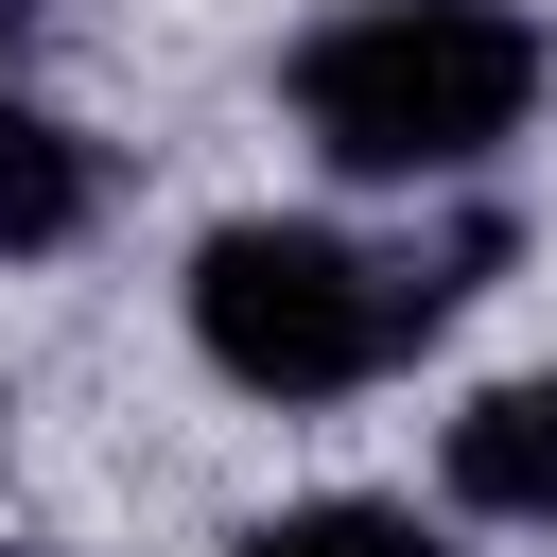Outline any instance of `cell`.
Wrapping results in <instances>:
<instances>
[{
	"mask_svg": "<svg viewBox=\"0 0 557 557\" xmlns=\"http://www.w3.org/2000/svg\"><path fill=\"white\" fill-rule=\"evenodd\" d=\"M487 261H505V209H453V226H400V244L261 209V226H209L191 244V348L244 400H366L383 366H418L470 313Z\"/></svg>",
	"mask_w": 557,
	"mask_h": 557,
	"instance_id": "6da1fadb",
	"label": "cell"
},
{
	"mask_svg": "<svg viewBox=\"0 0 557 557\" xmlns=\"http://www.w3.org/2000/svg\"><path fill=\"white\" fill-rule=\"evenodd\" d=\"M278 104H296V139H313L331 174L453 191V174H487V157L522 139V104H540V17H505V0H348V17L296 35Z\"/></svg>",
	"mask_w": 557,
	"mask_h": 557,
	"instance_id": "7a4b0ae2",
	"label": "cell"
},
{
	"mask_svg": "<svg viewBox=\"0 0 557 557\" xmlns=\"http://www.w3.org/2000/svg\"><path fill=\"white\" fill-rule=\"evenodd\" d=\"M87 209H104V157L0 70V261H52V244H87Z\"/></svg>",
	"mask_w": 557,
	"mask_h": 557,
	"instance_id": "3957f363",
	"label": "cell"
},
{
	"mask_svg": "<svg viewBox=\"0 0 557 557\" xmlns=\"http://www.w3.org/2000/svg\"><path fill=\"white\" fill-rule=\"evenodd\" d=\"M435 470H453L470 522H557V383H487Z\"/></svg>",
	"mask_w": 557,
	"mask_h": 557,
	"instance_id": "277c9868",
	"label": "cell"
},
{
	"mask_svg": "<svg viewBox=\"0 0 557 557\" xmlns=\"http://www.w3.org/2000/svg\"><path fill=\"white\" fill-rule=\"evenodd\" d=\"M244 557H453V540H435L418 505H278Z\"/></svg>",
	"mask_w": 557,
	"mask_h": 557,
	"instance_id": "5b68a950",
	"label": "cell"
}]
</instances>
